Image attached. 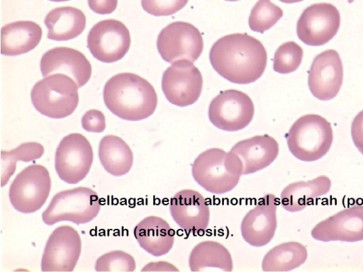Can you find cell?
Returning <instances> with one entry per match:
<instances>
[{
    "label": "cell",
    "instance_id": "obj_14",
    "mask_svg": "<svg viewBox=\"0 0 363 272\" xmlns=\"http://www.w3.org/2000/svg\"><path fill=\"white\" fill-rule=\"evenodd\" d=\"M82 241L69 225L55 228L50 235L41 259L42 271H72L79 259Z\"/></svg>",
    "mask_w": 363,
    "mask_h": 272
},
{
    "label": "cell",
    "instance_id": "obj_32",
    "mask_svg": "<svg viewBox=\"0 0 363 272\" xmlns=\"http://www.w3.org/2000/svg\"><path fill=\"white\" fill-rule=\"evenodd\" d=\"M189 0H141L143 8L155 16L172 15L182 9Z\"/></svg>",
    "mask_w": 363,
    "mask_h": 272
},
{
    "label": "cell",
    "instance_id": "obj_33",
    "mask_svg": "<svg viewBox=\"0 0 363 272\" xmlns=\"http://www.w3.org/2000/svg\"><path fill=\"white\" fill-rule=\"evenodd\" d=\"M82 126L89 132H102L106 128V118L104 113L96 109L87 110L82 116Z\"/></svg>",
    "mask_w": 363,
    "mask_h": 272
},
{
    "label": "cell",
    "instance_id": "obj_18",
    "mask_svg": "<svg viewBox=\"0 0 363 272\" xmlns=\"http://www.w3.org/2000/svg\"><path fill=\"white\" fill-rule=\"evenodd\" d=\"M311 236L325 242L363 240V205L348 207L322 220L312 229Z\"/></svg>",
    "mask_w": 363,
    "mask_h": 272
},
{
    "label": "cell",
    "instance_id": "obj_28",
    "mask_svg": "<svg viewBox=\"0 0 363 272\" xmlns=\"http://www.w3.org/2000/svg\"><path fill=\"white\" fill-rule=\"evenodd\" d=\"M43 153V146L35 142L21 144L10 151L1 150V186L8 183L10 177L15 172L16 162H31L40 158Z\"/></svg>",
    "mask_w": 363,
    "mask_h": 272
},
{
    "label": "cell",
    "instance_id": "obj_2",
    "mask_svg": "<svg viewBox=\"0 0 363 272\" xmlns=\"http://www.w3.org/2000/svg\"><path fill=\"white\" fill-rule=\"evenodd\" d=\"M103 96L106 106L112 113L129 121L147 118L157 105V96L152 85L130 72L110 78L104 86Z\"/></svg>",
    "mask_w": 363,
    "mask_h": 272
},
{
    "label": "cell",
    "instance_id": "obj_31",
    "mask_svg": "<svg viewBox=\"0 0 363 272\" xmlns=\"http://www.w3.org/2000/svg\"><path fill=\"white\" fill-rule=\"evenodd\" d=\"M135 259L129 254L116 250L99 256L95 263L96 271H134Z\"/></svg>",
    "mask_w": 363,
    "mask_h": 272
},
{
    "label": "cell",
    "instance_id": "obj_20",
    "mask_svg": "<svg viewBox=\"0 0 363 272\" xmlns=\"http://www.w3.org/2000/svg\"><path fill=\"white\" fill-rule=\"evenodd\" d=\"M230 152L239 159L242 175H247L269 166L277 159L279 147L274 137L265 134L239 141Z\"/></svg>",
    "mask_w": 363,
    "mask_h": 272
},
{
    "label": "cell",
    "instance_id": "obj_37",
    "mask_svg": "<svg viewBox=\"0 0 363 272\" xmlns=\"http://www.w3.org/2000/svg\"><path fill=\"white\" fill-rule=\"evenodd\" d=\"M49 1H55V2H61V1H69V0H49Z\"/></svg>",
    "mask_w": 363,
    "mask_h": 272
},
{
    "label": "cell",
    "instance_id": "obj_34",
    "mask_svg": "<svg viewBox=\"0 0 363 272\" xmlns=\"http://www.w3.org/2000/svg\"><path fill=\"white\" fill-rule=\"evenodd\" d=\"M351 135L355 147L363 155V110L359 112L353 119Z\"/></svg>",
    "mask_w": 363,
    "mask_h": 272
},
{
    "label": "cell",
    "instance_id": "obj_21",
    "mask_svg": "<svg viewBox=\"0 0 363 272\" xmlns=\"http://www.w3.org/2000/svg\"><path fill=\"white\" fill-rule=\"evenodd\" d=\"M133 234L139 245L155 256L167 254L174 242V230L165 220L157 216L142 220L135 227Z\"/></svg>",
    "mask_w": 363,
    "mask_h": 272
},
{
    "label": "cell",
    "instance_id": "obj_7",
    "mask_svg": "<svg viewBox=\"0 0 363 272\" xmlns=\"http://www.w3.org/2000/svg\"><path fill=\"white\" fill-rule=\"evenodd\" d=\"M51 189L48 170L40 164H31L19 172L11 183L9 197L18 212L32 213L45 203Z\"/></svg>",
    "mask_w": 363,
    "mask_h": 272
},
{
    "label": "cell",
    "instance_id": "obj_23",
    "mask_svg": "<svg viewBox=\"0 0 363 272\" xmlns=\"http://www.w3.org/2000/svg\"><path fill=\"white\" fill-rule=\"evenodd\" d=\"M330 188L331 181L325 176L290 183L281 193V206L289 212L301 211L314 199L327 194Z\"/></svg>",
    "mask_w": 363,
    "mask_h": 272
},
{
    "label": "cell",
    "instance_id": "obj_26",
    "mask_svg": "<svg viewBox=\"0 0 363 272\" xmlns=\"http://www.w3.org/2000/svg\"><path fill=\"white\" fill-rule=\"evenodd\" d=\"M189 266L191 271H203L208 268L232 271L233 267L232 256L227 248L211 240L201 242L193 248L189 257Z\"/></svg>",
    "mask_w": 363,
    "mask_h": 272
},
{
    "label": "cell",
    "instance_id": "obj_8",
    "mask_svg": "<svg viewBox=\"0 0 363 272\" xmlns=\"http://www.w3.org/2000/svg\"><path fill=\"white\" fill-rule=\"evenodd\" d=\"M93 159V149L89 140L80 133H71L64 137L57 147L55 171L65 183L76 184L87 176Z\"/></svg>",
    "mask_w": 363,
    "mask_h": 272
},
{
    "label": "cell",
    "instance_id": "obj_11",
    "mask_svg": "<svg viewBox=\"0 0 363 272\" xmlns=\"http://www.w3.org/2000/svg\"><path fill=\"white\" fill-rule=\"evenodd\" d=\"M203 86L200 70L187 60L175 61L163 73L162 89L168 101L184 107L199 99Z\"/></svg>",
    "mask_w": 363,
    "mask_h": 272
},
{
    "label": "cell",
    "instance_id": "obj_13",
    "mask_svg": "<svg viewBox=\"0 0 363 272\" xmlns=\"http://www.w3.org/2000/svg\"><path fill=\"white\" fill-rule=\"evenodd\" d=\"M340 26V14L330 3L314 4L302 12L296 24L298 38L310 46H320L337 34Z\"/></svg>",
    "mask_w": 363,
    "mask_h": 272
},
{
    "label": "cell",
    "instance_id": "obj_5",
    "mask_svg": "<svg viewBox=\"0 0 363 272\" xmlns=\"http://www.w3.org/2000/svg\"><path fill=\"white\" fill-rule=\"evenodd\" d=\"M78 88L66 74H50L35 84L30 93L31 102L43 115L55 119L66 118L78 106Z\"/></svg>",
    "mask_w": 363,
    "mask_h": 272
},
{
    "label": "cell",
    "instance_id": "obj_27",
    "mask_svg": "<svg viewBox=\"0 0 363 272\" xmlns=\"http://www.w3.org/2000/svg\"><path fill=\"white\" fill-rule=\"evenodd\" d=\"M308 257L306 248L298 242L281 243L271 249L264 256V271H290L305 263Z\"/></svg>",
    "mask_w": 363,
    "mask_h": 272
},
{
    "label": "cell",
    "instance_id": "obj_6",
    "mask_svg": "<svg viewBox=\"0 0 363 272\" xmlns=\"http://www.w3.org/2000/svg\"><path fill=\"white\" fill-rule=\"evenodd\" d=\"M100 208L97 193L89 188L80 186L56 193L43 212L42 219L48 225L62 221L84 224L94 220Z\"/></svg>",
    "mask_w": 363,
    "mask_h": 272
},
{
    "label": "cell",
    "instance_id": "obj_12",
    "mask_svg": "<svg viewBox=\"0 0 363 272\" xmlns=\"http://www.w3.org/2000/svg\"><path fill=\"white\" fill-rule=\"evenodd\" d=\"M130 35L127 27L116 19L96 23L87 36V47L96 60L113 63L121 60L130 46Z\"/></svg>",
    "mask_w": 363,
    "mask_h": 272
},
{
    "label": "cell",
    "instance_id": "obj_17",
    "mask_svg": "<svg viewBox=\"0 0 363 272\" xmlns=\"http://www.w3.org/2000/svg\"><path fill=\"white\" fill-rule=\"evenodd\" d=\"M171 215L187 233L203 234L208 227L210 208L203 196L192 189L178 191L169 203Z\"/></svg>",
    "mask_w": 363,
    "mask_h": 272
},
{
    "label": "cell",
    "instance_id": "obj_39",
    "mask_svg": "<svg viewBox=\"0 0 363 272\" xmlns=\"http://www.w3.org/2000/svg\"><path fill=\"white\" fill-rule=\"evenodd\" d=\"M352 1H353V0H352ZM350 0H349V2H350Z\"/></svg>",
    "mask_w": 363,
    "mask_h": 272
},
{
    "label": "cell",
    "instance_id": "obj_24",
    "mask_svg": "<svg viewBox=\"0 0 363 272\" xmlns=\"http://www.w3.org/2000/svg\"><path fill=\"white\" fill-rule=\"evenodd\" d=\"M48 38L56 41L74 39L84 31L86 17L79 8L62 6L51 10L45 18Z\"/></svg>",
    "mask_w": 363,
    "mask_h": 272
},
{
    "label": "cell",
    "instance_id": "obj_4",
    "mask_svg": "<svg viewBox=\"0 0 363 272\" xmlns=\"http://www.w3.org/2000/svg\"><path fill=\"white\" fill-rule=\"evenodd\" d=\"M291 153L303 162H314L330 150L333 132L331 124L317 114H307L297 119L286 134Z\"/></svg>",
    "mask_w": 363,
    "mask_h": 272
},
{
    "label": "cell",
    "instance_id": "obj_9",
    "mask_svg": "<svg viewBox=\"0 0 363 272\" xmlns=\"http://www.w3.org/2000/svg\"><path fill=\"white\" fill-rule=\"evenodd\" d=\"M162 58L172 64L180 60L196 61L201 55L203 40L199 30L184 21H175L164 27L157 39Z\"/></svg>",
    "mask_w": 363,
    "mask_h": 272
},
{
    "label": "cell",
    "instance_id": "obj_25",
    "mask_svg": "<svg viewBox=\"0 0 363 272\" xmlns=\"http://www.w3.org/2000/svg\"><path fill=\"white\" fill-rule=\"evenodd\" d=\"M99 158L104 169L114 176L128 173L133 163L130 147L122 138L112 135H106L100 140Z\"/></svg>",
    "mask_w": 363,
    "mask_h": 272
},
{
    "label": "cell",
    "instance_id": "obj_29",
    "mask_svg": "<svg viewBox=\"0 0 363 272\" xmlns=\"http://www.w3.org/2000/svg\"><path fill=\"white\" fill-rule=\"evenodd\" d=\"M282 16V9L270 0H258L251 10L248 24L252 30L263 33L273 27Z\"/></svg>",
    "mask_w": 363,
    "mask_h": 272
},
{
    "label": "cell",
    "instance_id": "obj_1",
    "mask_svg": "<svg viewBox=\"0 0 363 272\" xmlns=\"http://www.w3.org/2000/svg\"><path fill=\"white\" fill-rule=\"evenodd\" d=\"M213 69L228 81L247 84L263 74L267 53L262 43L247 33H233L216 40L209 52Z\"/></svg>",
    "mask_w": 363,
    "mask_h": 272
},
{
    "label": "cell",
    "instance_id": "obj_15",
    "mask_svg": "<svg viewBox=\"0 0 363 272\" xmlns=\"http://www.w3.org/2000/svg\"><path fill=\"white\" fill-rule=\"evenodd\" d=\"M342 81V62L336 50H327L315 57L308 76V88L313 96L321 101L333 99Z\"/></svg>",
    "mask_w": 363,
    "mask_h": 272
},
{
    "label": "cell",
    "instance_id": "obj_36",
    "mask_svg": "<svg viewBox=\"0 0 363 272\" xmlns=\"http://www.w3.org/2000/svg\"><path fill=\"white\" fill-rule=\"evenodd\" d=\"M279 1L283 3H286V4H294V3L302 1L303 0H279Z\"/></svg>",
    "mask_w": 363,
    "mask_h": 272
},
{
    "label": "cell",
    "instance_id": "obj_16",
    "mask_svg": "<svg viewBox=\"0 0 363 272\" xmlns=\"http://www.w3.org/2000/svg\"><path fill=\"white\" fill-rule=\"evenodd\" d=\"M278 201L273 194L261 198L243 217L240 231L244 240L253 246L267 245L274 237L277 225Z\"/></svg>",
    "mask_w": 363,
    "mask_h": 272
},
{
    "label": "cell",
    "instance_id": "obj_19",
    "mask_svg": "<svg viewBox=\"0 0 363 272\" xmlns=\"http://www.w3.org/2000/svg\"><path fill=\"white\" fill-rule=\"evenodd\" d=\"M40 71L43 76L55 72L70 76L80 88L91 75V65L80 51L67 47H57L45 52L40 60Z\"/></svg>",
    "mask_w": 363,
    "mask_h": 272
},
{
    "label": "cell",
    "instance_id": "obj_35",
    "mask_svg": "<svg viewBox=\"0 0 363 272\" xmlns=\"http://www.w3.org/2000/svg\"><path fill=\"white\" fill-rule=\"evenodd\" d=\"M91 10L98 14L113 13L118 5V0H87Z\"/></svg>",
    "mask_w": 363,
    "mask_h": 272
},
{
    "label": "cell",
    "instance_id": "obj_30",
    "mask_svg": "<svg viewBox=\"0 0 363 272\" xmlns=\"http://www.w3.org/2000/svg\"><path fill=\"white\" fill-rule=\"evenodd\" d=\"M303 56L302 47L294 41L281 44L276 50L273 69L279 74H289L300 66Z\"/></svg>",
    "mask_w": 363,
    "mask_h": 272
},
{
    "label": "cell",
    "instance_id": "obj_38",
    "mask_svg": "<svg viewBox=\"0 0 363 272\" xmlns=\"http://www.w3.org/2000/svg\"><path fill=\"white\" fill-rule=\"evenodd\" d=\"M225 1H239V0H225Z\"/></svg>",
    "mask_w": 363,
    "mask_h": 272
},
{
    "label": "cell",
    "instance_id": "obj_22",
    "mask_svg": "<svg viewBox=\"0 0 363 272\" xmlns=\"http://www.w3.org/2000/svg\"><path fill=\"white\" fill-rule=\"evenodd\" d=\"M43 35L40 26L31 21H18L1 29V53L16 56L33 50Z\"/></svg>",
    "mask_w": 363,
    "mask_h": 272
},
{
    "label": "cell",
    "instance_id": "obj_3",
    "mask_svg": "<svg viewBox=\"0 0 363 272\" xmlns=\"http://www.w3.org/2000/svg\"><path fill=\"white\" fill-rule=\"evenodd\" d=\"M191 174L195 181L206 191L223 194L238 185L242 169L234 153L220 148H210L194 159Z\"/></svg>",
    "mask_w": 363,
    "mask_h": 272
},
{
    "label": "cell",
    "instance_id": "obj_10",
    "mask_svg": "<svg viewBox=\"0 0 363 272\" xmlns=\"http://www.w3.org/2000/svg\"><path fill=\"white\" fill-rule=\"evenodd\" d=\"M208 118L217 128L228 132L238 131L252 121L255 106L245 93L228 89L222 91L210 103Z\"/></svg>",
    "mask_w": 363,
    "mask_h": 272
}]
</instances>
